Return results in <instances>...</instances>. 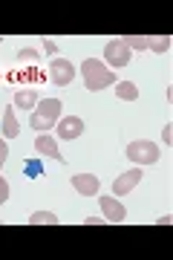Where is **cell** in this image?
<instances>
[{"label":"cell","instance_id":"6da1fadb","mask_svg":"<svg viewBox=\"0 0 173 260\" xmlns=\"http://www.w3.org/2000/svg\"><path fill=\"white\" fill-rule=\"evenodd\" d=\"M81 75H84V84H87V90H104L110 84H116V73L107 70V67L95 61V58H87L81 64Z\"/></svg>","mask_w":173,"mask_h":260},{"label":"cell","instance_id":"7a4b0ae2","mask_svg":"<svg viewBox=\"0 0 173 260\" xmlns=\"http://www.w3.org/2000/svg\"><path fill=\"white\" fill-rule=\"evenodd\" d=\"M58 116H61V102L58 99H46V102H41L32 110V116H29V127L32 130H49L58 121Z\"/></svg>","mask_w":173,"mask_h":260},{"label":"cell","instance_id":"3957f363","mask_svg":"<svg viewBox=\"0 0 173 260\" xmlns=\"http://www.w3.org/2000/svg\"><path fill=\"white\" fill-rule=\"evenodd\" d=\"M159 145L156 142H147V139H139V142H130L127 145V159L136 162V165H156L159 162Z\"/></svg>","mask_w":173,"mask_h":260},{"label":"cell","instance_id":"277c9868","mask_svg":"<svg viewBox=\"0 0 173 260\" xmlns=\"http://www.w3.org/2000/svg\"><path fill=\"white\" fill-rule=\"evenodd\" d=\"M49 78H52V84H58V87H66V84H73V78H75V67L70 64L66 58H58V61L49 64Z\"/></svg>","mask_w":173,"mask_h":260},{"label":"cell","instance_id":"5b68a950","mask_svg":"<svg viewBox=\"0 0 173 260\" xmlns=\"http://www.w3.org/2000/svg\"><path fill=\"white\" fill-rule=\"evenodd\" d=\"M142 177H145V174H142V168L124 171V174H121V177H116V182H113V194H116V197L130 194V191H133V188H136L139 182H142Z\"/></svg>","mask_w":173,"mask_h":260},{"label":"cell","instance_id":"8992f818","mask_svg":"<svg viewBox=\"0 0 173 260\" xmlns=\"http://www.w3.org/2000/svg\"><path fill=\"white\" fill-rule=\"evenodd\" d=\"M104 61H110L113 67H127L130 64V49L121 41H110L104 47Z\"/></svg>","mask_w":173,"mask_h":260},{"label":"cell","instance_id":"52a82bcc","mask_svg":"<svg viewBox=\"0 0 173 260\" xmlns=\"http://www.w3.org/2000/svg\"><path fill=\"white\" fill-rule=\"evenodd\" d=\"M98 203H101V211H104V217H107L110 223H121V220L127 217L124 205H121L116 197H98Z\"/></svg>","mask_w":173,"mask_h":260},{"label":"cell","instance_id":"ba28073f","mask_svg":"<svg viewBox=\"0 0 173 260\" xmlns=\"http://www.w3.org/2000/svg\"><path fill=\"white\" fill-rule=\"evenodd\" d=\"M73 188L78 191L81 197H92V194H98V177H92V174H75L73 177Z\"/></svg>","mask_w":173,"mask_h":260},{"label":"cell","instance_id":"9c48e42d","mask_svg":"<svg viewBox=\"0 0 173 260\" xmlns=\"http://www.w3.org/2000/svg\"><path fill=\"white\" fill-rule=\"evenodd\" d=\"M84 133V121L78 116H66V119L58 121V136L61 139H78Z\"/></svg>","mask_w":173,"mask_h":260},{"label":"cell","instance_id":"30bf717a","mask_svg":"<svg viewBox=\"0 0 173 260\" xmlns=\"http://www.w3.org/2000/svg\"><path fill=\"white\" fill-rule=\"evenodd\" d=\"M35 150L38 153H44V156H52L55 162H64V153L58 150V142L52 136H38L35 139Z\"/></svg>","mask_w":173,"mask_h":260},{"label":"cell","instance_id":"8fae6325","mask_svg":"<svg viewBox=\"0 0 173 260\" xmlns=\"http://www.w3.org/2000/svg\"><path fill=\"white\" fill-rule=\"evenodd\" d=\"M3 139H15L20 133V127H18V116H15V107H6L3 110Z\"/></svg>","mask_w":173,"mask_h":260},{"label":"cell","instance_id":"7c38bea8","mask_svg":"<svg viewBox=\"0 0 173 260\" xmlns=\"http://www.w3.org/2000/svg\"><path fill=\"white\" fill-rule=\"evenodd\" d=\"M116 95L121 102H136L139 99V87L133 81H116Z\"/></svg>","mask_w":173,"mask_h":260},{"label":"cell","instance_id":"4fadbf2b","mask_svg":"<svg viewBox=\"0 0 173 260\" xmlns=\"http://www.w3.org/2000/svg\"><path fill=\"white\" fill-rule=\"evenodd\" d=\"M147 49H153V52H167L170 49V38L167 35H147Z\"/></svg>","mask_w":173,"mask_h":260},{"label":"cell","instance_id":"5bb4252c","mask_svg":"<svg viewBox=\"0 0 173 260\" xmlns=\"http://www.w3.org/2000/svg\"><path fill=\"white\" fill-rule=\"evenodd\" d=\"M35 104H38V93H32V90H20V93H15V107L29 110V107H35Z\"/></svg>","mask_w":173,"mask_h":260},{"label":"cell","instance_id":"9a60e30c","mask_svg":"<svg viewBox=\"0 0 173 260\" xmlns=\"http://www.w3.org/2000/svg\"><path fill=\"white\" fill-rule=\"evenodd\" d=\"M29 223L32 225H55L58 223V217H55L52 211H35L32 217H29Z\"/></svg>","mask_w":173,"mask_h":260},{"label":"cell","instance_id":"2e32d148","mask_svg":"<svg viewBox=\"0 0 173 260\" xmlns=\"http://www.w3.org/2000/svg\"><path fill=\"white\" fill-rule=\"evenodd\" d=\"M121 44H124L130 52H133V49H139V52H142V49H147V35H124V41H121Z\"/></svg>","mask_w":173,"mask_h":260},{"label":"cell","instance_id":"e0dca14e","mask_svg":"<svg viewBox=\"0 0 173 260\" xmlns=\"http://www.w3.org/2000/svg\"><path fill=\"white\" fill-rule=\"evenodd\" d=\"M18 61H20V64H35V61H38V49H20Z\"/></svg>","mask_w":173,"mask_h":260},{"label":"cell","instance_id":"ac0fdd59","mask_svg":"<svg viewBox=\"0 0 173 260\" xmlns=\"http://www.w3.org/2000/svg\"><path fill=\"white\" fill-rule=\"evenodd\" d=\"M6 159H9V145H6L3 136H0V168L6 165Z\"/></svg>","mask_w":173,"mask_h":260},{"label":"cell","instance_id":"d6986e66","mask_svg":"<svg viewBox=\"0 0 173 260\" xmlns=\"http://www.w3.org/2000/svg\"><path fill=\"white\" fill-rule=\"evenodd\" d=\"M6 200H9V182L0 177V205L6 203Z\"/></svg>","mask_w":173,"mask_h":260},{"label":"cell","instance_id":"ffe728a7","mask_svg":"<svg viewBox=\"0 0 173 260\" xmlns=\"http://www.w3.org/2000/svg\"><path fill=\"white\" fill-rule=\"evenodd\" d=\"M162 139H164V145H170V142H173V124H170V121L164 124V130H162Z\"/></svg>","mask_w":173,"mask_h":260},{"label":"cell","instance_id":"44dd1931","mask_svg":"<svg viewBox=\"0 0 173 260\" xmlns=\"http://www.w3.org/2000/svg\"><path fill=\"white\" fill-rule=\"evenodd\" d=\"M44 47H46V55H55V52H58V44H55V41H46Z\"/></svg>","mask_w":173,"mask_h":260},{"label":"cell","instance_id":"7402d4cb","mask_svg":"<svg viewBox=\"0 0 173 260\" xmlns=\"http://www.w3.org/2000/svg\"><path fill=\"white\" fill-rule=\"evenodd\" d=\"M159 223H162V225H170L173 217H170V214H164V217H159Z\"/></svg>","mask_w":173,"mask_h":260}]
</instances>
